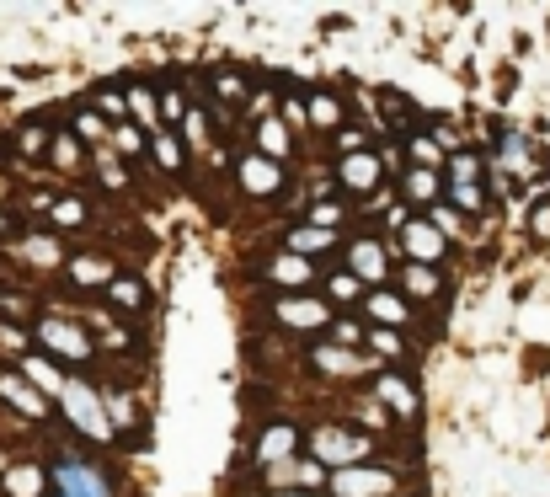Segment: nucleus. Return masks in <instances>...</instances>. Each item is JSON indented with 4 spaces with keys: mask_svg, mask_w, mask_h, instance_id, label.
Returning a JSON list of instances; mask_svg holds the SVG:
<instances>
[{
    "mask_svg": "<svg viewBox=\"0 0 550 497\" xmlns=\"http://www.w3.org/2000/svg\"><path fill=\"white\" fill-rule=\"evenodd\" d=\"M54 492L59 497H113L107 476L91 460H59L54 465Z\"/></svg>",
    "mask_w": 550,
    "mask_h": 497,
    "instance_id": "nucleus-1",
    "label": "nucleus"
},
{
    "mask_svg": "<svg viewBox=\"0 0 550 497\" xmlns=\"http://www.w3.org/2000/svg\"><path fill=\"white\" fill-rule=\"evenodd\" d=\"M38 343L49 348V353H59V359H75V364L91 359V337L81 332V326L59 321V316H43L38 321Z\"/></svg>",
    "mask_w": 550,
    "mask_h": 497,
    "instance_id": "nucleus-2",
    "label": "nucleus"
},
{
    "mask_svg": "<svg viewBox=\"0 0 550 497\" xmlns=\"http://www.w3.org/2000/svg\"><path fill=\"white\" fill-rule=\"evenodd\" d=\"M316 455H321V465H337V471H348V465L369 449V439L364 433H342V428H316Z\"/></svg>",
    "mask_w": 550,
    "mask_h": 497,
    "instance_id": "nucleus-3",
    "label": "nucleus"
},
{
    "mask_svg": "<svg viewBox=\"0 0 550 497\" xmlns=\"http://www.w3.org/2000/svg\"><path fill=\"white\" fill-rule=\"evenodd\" d=\"M401 246H406V257H412L417 268H428V262L444 257V230H438L433 220H406L401 225Z\"/></svg>",
    "mask_w": 550,
    "mask_h": 497,
    "instance_id": "nucleus-4",
    "label": "nucleus"
},
{
    "mask_svg": "<svg viewBox=\"0 0 550 497\" xmlns=\"http://www.w3.org/2000/svg\"><path fill=\"white\" fill-rule=\"evenodd\" d=\"M65 412L81 423V433H91V439H107V417H102V401L86 391V385H70L65 380Z\"/></svg>",
    "mask_w": 550,
    "mask_h": 497,
    "instance_id": "nucleus-5",
    "label": "nucleus"
},
{
    "mask_svg": "<svg viewBox=\"0 0 550 497\" xmlns=\"http://www.w3.org/2000/svg\"><path fill=\"white\" fill-rule=\"evenodd\" d=\"M267 481H273L278 492L284 487H326L332 471H326L321 460H284V465H267Z\"/></svg>",
    "mask_w": 550,
    "mask_h": 497,
    "instance_id": "nucleus-6",
    "label": "nucleus"
},
{
    "mask_svg": "<svg viewBox=\"0 0 550 497\" xmlns=\"http://www.w3.org/2000/svg\"><path fill=\"white\" fill-rule=\"evenodd\" d=\"M337 177H342V188H353V193H369V188H380V177H385V166L374 161V155L364 150H353L348 161L337 166Z\"/></svg>",
    "mask_w": 550,
    "mask_h": 497,
    "instance_id": "nucleus-7",
    "label": "nucleus"
},
{
    "mask_svg": "<svg viewBox=\"0 0 550 497\" xmlns=\"http://www.w3.org/2000/svg\"><path fill=\"white\" fill-rule=\"evenodd\" d=\"M332 492L337 497H380V492H390V476L385 471H337L332 476Z\"/></svg>",
    "mask_w": 550,
    "mask_h": 497,
    "instance_id": "nucleus-8",
    "label": "nucleus"
},
{
    "mask_svg": "<svg viewBox=\"0 0 550 497\" xmlns=\"http://www.w3.org/2000/svg\"><path fill=\"white\" fill-rule=\"evenodd\" d=\"M294 444H300V428L273 423V428L262 433V444H257V460L262 465H284V460H294Z\"/></svg>",
    "mask_w": 550,
    "mask_h": 497,
    "instance_id": "nucleus-9",
    "label": "nucleus"
},
{
    "mask_svg": "<svg viewBox=\"0 0 550 497\" xmlns=\"http://www.w3.org/2000/svg\"><path fill=\"white\" fill-rule=\"evenodd\" d=\"M241 188L246 193H278V188H284V172H278L267 155H246V161H241Z\"/></svg>",
    "mask_w": 550,
    "mask_h": 497,
    "instance_id": "nucleus-10",
    "label": "nucleus"
},
{
    "mask_svg": "<svg viewBox=\"0 0 550 497\" xmlns=\"http://www.w3.org/2000/svg\"><path fill=\"white\" fill-rule=\"evenodd\" d=\"M348 262H353V278H385V246L374 236H358L348 246Z\"/></svg>",
    "mask_w": 550,
    "mask_h": 497,
    "instance_id": "nucleus-11",
    "label": "nucleus"
},
{
    "mask_svg": "<svg viewBox=\"0 0 550 497\" xmlns=\"http://www.w3.org/2000/svg\"><path fill=\"white\" fill-rule=\"evenodd\" d=\"M278 321L284 326H326L332 321V305H321V300H278Z\"/></svg>",
    "mask_w": 550,
    "mask_h": 497,
    "instance_id": "nucleus-12",
    "label": "nucleus"
},
{
    "mask_svg": "<svg viewBox=\"0 0 550 497\" xmlns=\"http://www.w3.org/2000/svg\"><path fill=\"white\" fill-rule=\"evenodd\" d=\"M497 155H502V166H508L513 177H529L534 172V150H529V139L524 134H497Z\"/></svg>",
    "mask_w": 550,
    "mask_h": 497,
    "instance_id": "nucleus-13",
    "label": "nucleus"
},
{
    "mask_svg": "<svg viewBox=\"0 0 550 497\" xmlns=\"http://www.w3.org/2000/svg\"><path fill=\"white\" fill-rule=\"evenodd\" d=\"M305 123H316V129H342V102L326 97V91H310L305 102Z\"/></svg>",
    "mask_w": 550,
    "mask_h": 497,
    "instance_id": "nucleus-14",
    "label": "nucleus"
},
{
    "mask_svg": "<svg viewBox=\"0 0 550 497\" xmlns=\"http://www.w3.org/2000/svg\"><path fill=\"white\" fill-rule=\"evenodd\" d=\"M374 391H380V396H385L401 417H417V391H406V385H401L396 375H380V380H374Z\"/></svg>",
    "mask_w": 550,
    "mask_h": 497,
    "instance_id": "nucleus-15",
    "label": "nucleus"
},
{
    "mask_svg": "<svg viewBox=\"0 0 550 497\" xmlns=\"http://www.w3.org/2000/svg\"><path fill=\"white\" fill-rule=\"evenodd\" d=\"M0 396H6V401H17V407H22V412H33V417L49 412V407H43V396H38V391H27V385H22L17 375H0Z\"/></svg>",
    "mask_w": 550,
    "mask_h": 497,
    "instance_id": "nucleus-16",
    "label": "nucleus"
},
{
    "mask_svg": "<svg viewBox=\"0 0 550 497\" xmlns=\"http://www.w3.org/2000/svg\"><path fill=\"white\" fill-rule=\"evenodd\" d=\"M316 369H326V375H358L364 359H353L348 348H316Z\"/></svg>",
    "mask_w": 550,
    "mask_h": 497,
    "instance_id": "nucleus-17",
    "label": "nucleus"
},
{
    "mask_svg": "<svg viewBox=\"0 0 550 497\" xmlns=\"http://www.w3.org/2000/svg\"><path fill=\"white\" fill-rule=\"evenodd\" d=\"M267 273H273L278 284H305V278H310V262H305V257H294V252H284V257L267 262Z\"/></svg>",
    "mask_w": 550,
    "mask_h": 497,
    "instance_id": "nucleus-18",
    "label": "nucleus"
},
{
    "mask_svg": "<svg viewBox=\"0 0 550 497\" xmlns=\"http://www.w3.org/2000/svg\"><path fill=\"white\" fill-rule=\"evenodd\" d=\"M401 284H406V294H417V300H433V294H438V273H433V268H417V262H406Z\"/></svg>",
    "mask_w": 550,
    "mask_h": 497,
    "instance_id": "nucleus-19",
    "label": "nucleus"
},
{
    "mask_svg": "<svg viewBox=\"0 0 550 497\" xmlns=\"http://www.w3.org/2000/svg\"><path fill=\"white\" fill-rule=\"evenodd\" d=\"M123 107H134V113H139V123H145L150 134H161V113H155V97H150L145 86H134V91H129V102H123Z\"/></svg>",
    "mask_w": 550,
    "mask_h": 497,
    "instance_id": "nucleus-20",
    "label": "nucleus"
},
{
    "mask_svg": "<svg viewBox=\"0 0 550 497\" xmlns=\"http://www.w3.org/2000/svg\"><path fill=\"white\" fill-rule=\"evenodd\" d=\"M113 305H123V310H145L150 300H145V284H134V278H113Z\"/></svg>",
    "mask_w": 550,
    "mask_h": 497,
    "instance_id": "nucleus-21",
    "label": "nucleus"
},
{
    "mask_svg": "<svg viewBox=\"0 0 550 497\" xmlns=\"http://www.w3.org/2000/svg\"><path fill=\"white\" fill-rule=\"evenodd\" d=\"M22 257L38 262V268H54V262H59V241H49V236H27V241H22Z\"/></svg>",
    "mask_w": 550,
    "mask_h": 497,
    "instance_id": "nucleus-22",
    "label": "nucleus"
},
{
    "mask_svg": "<svg viewBox=\"0 0 550 497\" xmlns=\"http://www.w3.org/2000/svg\"><path fill=\"white\" fill-rule=\"evenodd\" d=\"M321 246H332V230L305 225V230H294V236H289V252H294V257H300V252H321Z\"/></svg>",
    "mask_w": 550,
    "mask_h": 497,
    "instance_id": "nucleus-23",
    "label": "nucleus"
},
{
    "mask_svg": "<svg viewBox=\"0 0 550 497\" xmlns=\"http://www.w3.org/2000/svg\"><path fill=\"white\" fill-rule=\"evenodd\" d=\"M27 380H33L38 391H65V380H59V369L49 359H27Z\"/></svg>",
    "mask_w": 550,
    "mask_h": 497,
    "instance_id": "nucleus-24",
    "label": "nucleus"
},
{
    "mask_svg": "<svg viewBox=\"0 0 550 497\" xmlns=\"http://www.w3.org/2000/svg\"><path fill=\"white\" fill-rule=\"evenodd\" d=\"M155 161L166 166V172H182V145H177V134H155Z\"/></svg>",
    "mask_w": 550,
    "mask_h": 497,
    "instance_id": "nucleus-25",
    "label": "nucleus"
},
{
    "mask_svg": "<svg viewBox=\"0 0 550 497\" xmlns=\"http://www.w3.org/2000/svg\"><path fill=\"white\" fill-rule=\"evenodd\" d=\"M369 310L380 316L385 326H396V321H406V305L396 300V294H369Z\"/></svg>",
    "mask_w": 550,
    "mask_h": 497,
    "instance_id": "nucleus-26",
    "label": "nucleus"
},
{
    "mask_svg": "<svg viewBox=\"0 0 550 497\" xmlns=\"http://www.w3.org/2000/svg\"><path fill=\"white\" fill-rule=\"evenodd\" d=\"M449 177L460 182V188H481V161H476V155H454Z\"/></svg>",
    "mask_w": 550,
    "mask_h": 497,
    "instance_id": "nucleus-27",
    "label": "nucleus"
},
{
    "mask_svg": "<svg viewBox=\"0 0 550 497\" xmlns=\"http://www.w3.org/2000/svg\"><path fill=\"white\" fill-rule=\"evenodd\" d=\"M49 214H54V225H86V204L81 198H59V204H49Z\"/></svg>",
    "mask_w": 550,
    "mask_h": 497,
    "instance_id": "nucleus-28",
    "label": "nucleus"
},
{
    "mask_svg": "<svg viewBox=\"0 0 550 497\" xmlns=\"http://www.w3.org/2000/svg\"><path fill=\"white\" fill-rule=\"evenodd\" d=\"M257 139H262L267 161H273V155H284V150H289V134H284V123H273V118H267L262 129H257Z\"/></svg>",
    "mask_w": 550,
    "mask_h": 497,
    "instance_id": "nucleus-29",
    "label": "nucleus"
},
{
    "mask_svg": "<svg viewBox=\"0 0 550 497\" xmlns=\"http://www.w3.org/2000/svg\"><path fill=\"white\" fill-rule=\"evenodd\" d=\"M54 166H59V172H75V166H81V145H75L70 134L54 139Z\"/></svg>",
    "mask_w": 550,
    "mask_h": 497,
    "instance_id": "nucleus-30",
    "label": "nucleus"
},
{
    "mask_svg": "<svg viewBox=\"0 0 550 497\" xmlns=\"http://www.w3.org/2000/svg\"><path fill=\"white\" fill-rule=\"evenodd\" d=\"M406 193H412V198H433L438 193V177L422 172V166H412V172H406Z\"/></svg>",
    "mask_w": 550,
    "mask_h": 497,
    "instance_id": "nucleus-31",
    "label": "nucleus"
},
{
    "mask_svg": "<svg viewBox=\"0 0 550 497\" xmlns=\"http://www.w3.org/2000/svg\"><path fill=\"white\" fill-rule=\"evenodd\" d=\"M412 161H422V172H433L438 161H444V155H438V145L433 139H422V134H412Z\"/></svg>",
    "mask_w": 550,
    "mask_h": 497,
    "instance_id": "nucleus-32",
    "label": "nucleus"
},
{
    "mask_svg": "<svg viewBox=\"0 0 550 497\" xmlns=\"http://www.w3.org/2000/svg\"><path fill=\"white\" fill-rule=\"evenodd\" d=\"M332 300H337V305H353V300H358V278H353V273H337V278H332Z\"/></svg>",
    "mask_w": 550,
    "mask_h": 497,
    "instance_id": "nucleus-33",
    "label": "nucleus"
},
{
    "mask_svg": "<svg viewBox=\"0 0 550 497\" xmlns=\"http://www.w3.org/2000/svg\"><path fill=\"white\" fill-rule=\"evenodd\" d=\"M332 337H337V348H358V343H364L358 321H337V326H332Z\"/></svg>",
    "mask_w": 550,
    "mask_h": 497,
    "instance_id": "nucleus-34",
    "label": "nucleus"
},
{
    "mask_svg": "<svg viewBox=\"0 0 550 497\" xmlns=\"http://www.w3.org/2000/svg\"><path fill=\"white\" fill-rule=\"evenodd\" d=\"M38 471H11V492H22V497H38Z\"/></svg>",
    "mask_w": 550,
    "mask_h": 497,
    "instance_id": "nucleus-35",
    "label": "nucleus"
},
{
    "mask_svg": "<svg viewBox=\"0 0 550 497\" xmlns=\"http://www.w3.org/2000/svg\"><path fill=\"white\" fill-rule=\"evenodd\" d=\"M374 348H380V353H385V359H401V353H406L396 332H374Z\"/></svg>",
    "mask_w": 550,
    "mask_h": 497,
    "instance_id": "nucleus-36",
    "label": "nucleus"
},
{
    "mask_svg": "<svg viewBox=\"0 0 550 497\" xmlns=\"http://www.w3.org/2000/svg\"><path fill=\"white\" fill-rule=\"evenodd\" d=\"M75 278H81V284H91V278H107V262H97V257L75 262Z\"/></svg>",
    "mask_w": 550,
    "mask_h": 497,
    "instance_id": "nucleus-37",
    "label": "nucleus"
},
{
    "mask_svg": "<svg viewBox=\"0 0 550 497\" xmlns=\"http://www.w3.org/2000/svg\"><path fill=\"white\" fill-rule=\"evenodd\" d=\"M454 204L476 214V209H481V188H460V182H454Z\"/></svg>",
    "mask_w": 550,
    "mask_h": 497,
    "instance_id": "nucleus-38",
    "label": "nucleus"
},
{
    "mask_svg": "<svg viewBox=\"0 0 550 497\" xmlns=\"http://www.w3.org/2000/svg\"><path fill=\"white\" fill-rule=\"evenodd\" d=\"M219 91H225V97H246V81H241V75H219Z\"/></svg>",
    "mask_w": 550,
    "mask_h": 497,
    "instance_id": "nucleus-39",
    "label": "nucleus"
},
{
    "mask_svg": "<svg viewBox=\"0 0 550 497\" xmlns=\"http://www.w3.org/2000/svg\"><path fill=\"white\" fill-rule=\"evenodd\" d=\"M97 107H102V113H113V118H123V97H118V91H102Z\"/></svg>",
    "mask_w": 550,
    "mask_h": 497,
    "instance_id": "nucleus-40",
    "label": "nucleus"
},
{
    "mask_svg": "<svg viewBox=\"0 0 550 497\" xmlns=\"http://www.w3.org/2000/svg\"><path fill=\"white\" fill-rule=\"evenodd\" d=\"M81 134L86 139H102V118L97 113H81Z\"/></svg>",
    "mask_w": 550,
    "mask_h": 497,
    "instance_id": "nucleus-41",
    "label": "nucleus"
},
{
    "mask_svg": "<svg viewBox=\"0 0 550 497\" xmlns=\"http://www.w3.org/2000/svg\"><path fill=\"white\" fill-rule=\"evenodd\" d=\"M17 145H22V150H43V129H22Z\"/></svg>",
    "mask_w": 550,
    "mask_h": 497,
    "instance_id": "nucleus-42",
    "label": "nucleus"
},
{
    "mask_svg": "<svg viewBox=\"0 0 550 497\" xmlns=\"http://www.w3.org/2000/svg\"><path fill=\"white\" fill-rule=\"evenodd\" d=\"M118 145H123V150H139V134H134V129H123V123H118Z\"/></svg>",
    "mask_w": 550,
    "mask_h": 497,
    "instance_id": "nucleus-43",
    "label": "nucleus"
},
{
    "mask_svg": "<svg viewBox=\"0 0 550 497\" xmlns=\"http://www.w3.org/2000/svg\"><path fill=\"white\" fill-rule=\"evenodd\" d=\"M534 230H540V236H550V209L540 204V214H534Z\"/></svg>",
    "mask_w": 550,
    "mask_h": 497,
    "instance_id": "nucleus-44",
    "label": "nucleus"
},
{
    "mask_svg": "<svg viewBox=\"0 0 550 497\" xmlns=\"http://www.w3.org/2000/svg\"><path fill=\"white\" fill-rule=\"evenodd\" d=\"M0 236H11V220H6V214H0Z\"/></svg>",
    "mask_w": 550,
    "mask_h": 497,
    "instance_id": "nucleus-45",
    "label": "nucleus"
},
{
    "mask_svg": "<svg viewBox=\"0 0 550 497\" xmlns=\"http://www.w3.org/2000/svg\"><path fill=\"white\" fill-rule=\"evenodd\" d=\"M267 497H300V492H267Z\"/></svg>",
    "mask_w": 550,
    "mask_h": 497,
    "instance_id": "nucleus-46",
    "label": "nucleus"
}]
</instances>
